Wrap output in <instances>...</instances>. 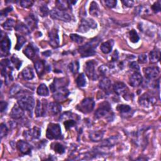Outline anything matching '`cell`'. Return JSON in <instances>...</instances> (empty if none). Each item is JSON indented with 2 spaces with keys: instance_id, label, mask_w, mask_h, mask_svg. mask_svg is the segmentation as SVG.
Masks as SVG:
<instances>
[{
  "instance_id": "32",
  "label": "cell",
  "mask_w": 161,
  "mask_h": 161,
  "mask_svg": "<svg viewBox=\"0 0 161 161\" xmlns=\"http://www.w3.org/2000/svg\"><path fill=\"white\" fill-rule=\"evenodd\" d=\"M118 141V139L116 137H112L109 138L108 139L105 140L102 143L101 145L103 147H110L112 146L113 145H115V143H116Z\"/></svg>"
},
{
  "instance_id": "19",
  "label": "cell",
  "mask_w": 161,
  "mask_h": 161,
  "mask_svg": "<svg viewBox=\"0 0 161 161\" xmlns=\"http://www.w3.org/2000/svg\"><path fill=\"white\" fill-rule=\"evenodd\" d=\"M10 116L12 118L15 119V120L20 119L24 116V110L19 105H15L13 107V108L10 113Z\"/></svg>"
},
{
  "instance_id": "4",
  "label": "cell",
  "mask_w": 161,
  "mask_h": 161,
  "mask_svg": "<svg viewBox=\"0 0 161 161\" xmlns=\"http://www.w3.org/2000/svg\"><path fill=\"white\" fill-rule=\"evenodd\" d=\"M95 103L93 98H87L84 99L76 107L79 111L87 114L93 111L94 108Z\"/></svg>"
},
{
  "instance_id": "42",
  "label": "cell",
  "mask_w": 161,
  "mask_h": 161,
  "mask_svg": "<svg viewBox=\"0 0 161 161\" xmlns=\"http://www.w3.org/2000/svg\"><path fill=\"white\" fill-rule=\"evenodd\" d=\"M64 125L66 130H69L70 128H72L76 125V121L73 119H69L64 122Z\"/></svg>"
},
{
  "instance_id": "41",
  "label": "cell",
  "mask_w": 161,
  "mask_h": 161,
  "mask_svg": "<svg viewBox=\"0 0 161 161\" xmlns=\"http://www.w3.org/2000/svg\"><path fill=\"white\" fill-rule=\"evenodd\" d=\"M21 89H22V88H21V86L20 85L15 84L14 86H13L12 87V88L10 89V94L12 96H15V95L16 96V95H17L18 94H19L22 91Z\"/></svg>"
},
{
  "instance_id": "31",
  "label": "cell",
  "mask_w": 161,
  "mask_h": 161,
  "mask_svg": "<svg viewBox=\"0 0 161 161\" xmlns=\"http://www.w3.org/2000/svg\"><path fill=\"white\" fill-rule=\"evenodd\" d=\"M76 83L77 86L79 88H83V87H84L86 86V80L85 76L83 73L80 74L78 76V78L76 79Z\"/></svg>"
},
{
  "instance_id": "16",
  "label": "cell",
  "mask_w": 161,
  "mask_h": 161,
  "mask_svg": "<svg viewBox=\"0 0 161 161\" xmlns=\"http://www.w3.org/2000/svg\"><path fill=\"white\" fill-rule=\"evenodd\" d=\"M49 44L54 48H57L59 46L58 30L56 29H53L49 32Z\"/></svg>"
},
{
  "instance_id": "18",
  "label": "cell",
  "mask_w": 161,
  "mask_h": 161,
  "mask_svg": "<svg viewBox=\"0 0 161 161\" xmlns=\"http://www.w3.org/2000/svg\"><path fill=\"white\" fill-rule=\"evenodd\" d=\"M99 88L105 92L106 94H109L111 92V82L108 78H103L99 83Z\"/></svg>"
},
{
  "instance_id": "17",
  "label": "cell",
  "mask_w": 161,
  "mask_h": 161,
  "mask_svg": "<svg viewBox=\"0 0 161 161\" xmlns=\"http://www.w3.org/2000/svg\"><path fill=\"white\" fill-rule=\"evenodd\" d=\"M17 147L21 153L24 155H29L31 153L32 146L26 141L19 140L17 143Z\"/></svg>"
},
{
  "instance_id": "26",
  "label": "cell",
  "mask_w": 161,
  "mask_h": 161,
  "mask_svg": "<svg viewBox=\"0 0 161 161\" xmlns=\"http://www.w3.org/2000/svg\"><path fill=\"white\" fill-rule=\"evenodd\" d=\"M22 77L25 80H32L34 78L35 74L33 69L30 67H27L25 68L22 72Z\"/></svg>"
},
{
  "instance_id": "8",
  "label": "cell",
  "mask_w": 161,
  "mask_h": 161,
  "mask_svg": "<svg viewBox=\"0 0 161 161\" xmlns=\"http://www.w3.org/2000/svg\"><path fill=\"white\" fill-rule=\"evenodd\" d=\"M111 111V108L110 104L107 102L105 101L100 104L99 108L95 112V117L96 118H100L106 116L110 111Z\"/></svg>"
},
{
  "instance_id": "38",
  "label": "cell",
  "mask_w": 161,
  "mask_h": 161,
  "mask_svg": "<svg viewBox=\"0 0 161 161\" xmlns=\"http://www.w3.org/2000/svg\"><path fill=\"white\" fill-rule=\"evenodd\" d=\"M15 30L24 34H29L30 33V30L29 29L28 27L24 24H20V25H17V27H15Z\"/></svg>"
},
{
  "instance_id": "36",
  "label": "cell",
  "mask_w": 161,
  "mask_h": 161,
  "mask_svg": "<svg viewBox=\"0 0 161 161\" xmlns=\"http://www.w3.org/2000/svg\"><path fill=\"white\" fill-rule=\"evenodd\" d=\"M26 42V39L24 37L22 36V35H17V45L15 47V49L17 51H19L22 49V47H23V46L25 44Z\"/></svg>"
},
{
  "instance_id": "47",
  "label": "cell",
  "mask_w": 161,
  "mask_h": 161,
  "mask_svg": "<svg viewBox=\"0 0 161 161\" xmlns=\"http://www.w3.org/2000/svg\"><path fill=\"white\" fill-rule=\"evenodd\" d=\"M40 13L42 17L47 16L49 13V10L47 5H43L40 7Z\"/></svg>"
},
{
  "instance_id": "30",
  "label": "cell",
  "mask_w": 161,
  "mask_h": 161,
  "mask_svg": "<svg viewBox=\"0 0 161 161\" xmlns=\"http://www.w3.org/2000/svg\"><path fill=\"white\" fill-rule=\"evenodd\" d=\"M37 94L42 96H47L49 94L48 88L45 84H41L37 88Z\"/></svg>"
},
{
  "instance_id": "43",
  "label": "cell",
  "mask_w": 161,
  "mask_h": 161,
  "mask_svg": "<svg viewBox=\"0 0 161 161\" xmlns=\"http://www.w3.org/2000/svg\"><path fill=\"white\" fill-rule=\"evenodd\" d=\"M8 132V129L6 125L4 123L1 124V126H0V134H1V138H3L4 137L7 136V133Z\"/></svg>"
},
{
  "instance_id": "40",
  "label": "cell",
  "mask_w": 161,
  "mask_h": 161,
  "mask_svg": "<svg viewBox=\"0 0 161 161\" xmlns=\"http://www.w3.org/2000/svg\"><path fill=\"white\" fill-rule=\"evenodd\" d=\"M15 25V22L13 19H8L3 25V27L6 30H11Z\"/></svg>"
},
{
  "instance_id": "20",
  "label": "cell",
  "mask_w": 161,
  "mask_h": 161,
  "mask_svg": "<svg viewBox=\"0 0 161 161\" xmlns=\"http://www.w3.org/2000/svg\"><path fill=\"white\" fill-rule=\"evenodd\" d=\"M130 84L133 87H137L140 86L143 81L142 75L138 72H135L130 77Z\"/></svg>"
},
{
  "instance_id": "2",
  "label": "cell",
  "mask_w": 161,
  "mask_h": 161,
  "mask_svg": "<svg viewBox=\"0 0 161 161\" xmlns=\"http://www.w3.org/2000/svg\"><path fill=\"white\" fill-rule=\"evenodd\" d=\"M46 136L50 140L62 138V136L60 125L57 123H50L47 129Z\"/></svg>"
},
{
  "instance_id": "22",
  "label": "cell",
  "mask_w": 161,
  "mask_h": 161,
  "mask_svg": "<svg viewBox=\"0 0 161 161\" xmlns=\"http://www.w3.org/2000/svg\"><path fill=\"white\" fill-rule=\"evenodd\" d=\"M37 52L38 49L36 48L35 46H34L32 44H30L29 46H27V47L25 49L24 51V53L25 54V56L28 58L31 59H32L36 56Z\"/></svg>"
},
{
  "instance_id": "28",
  "label": "cell",
  "mask_w": 161,
  "mask_h": 161,
  "mask_svg": "<svg viewBox=\"0 0 161 161\" xmlns=\"http://www.w3.org/2000/svg\"><path fill=\"white\" fill-rule=\"evenodd\" d=\"M160 57V52L158 49L152 50L150 53V61L151 63H155L159 61Z\"/></svg>"
},
{
  "instance_id": "29",
  "label": "cell",
  "mask_w": 161,
  "mask_h": 161,
  "mask_svg": "<svg viewBox=\"0 0 161 161\" xmlns=\"http://www.w3.org/2000/svg\"><path fill=\"white\" fill-rule=\"evenodd\" d=\"M25 21L27 24V25L30 27L32 30L37 28V20L33 15H30V16L26 19Z\"/></svg>"
},
{
  "instance_id": "9",
  "label": "cell",
  "mask_w": 161,
  "mask_h": 161,
  "mask_svg": "<svg viewBox=\"0 0 161 161\" xmlns=\"http://www.w3.org/2000/svg\"><path fill=\"white\" fill-rule=\"evenodd\" d=\"M84 70L86 74L90 79L95 81L98 79V76L95 71V62L93 60L86 63Z\"/></svg>"
},
{
  "instance_id": "51",
  "label": "cell",
  "mask_w": 161,
  "mask_h": 161,
  "mask_svg": "<svg viewBox=\"0 0 161 161\" xmlns=\"http://www.w3.org/2000/svg\"><path fill=\"white\" fill-rule=\"evenodd\" d=\"M130 68L131 69V70L135 71V72H138L139 70H140L139 66H138V64L136 62H132L130 65Z\"/></svg>"
},
{
  "instance_id": "11",
  "label": "cell",
  "mask_w": 161,
  "mask_h": 161,
  "mask_svg": "<svg viewBox=\"0 0 161 161\" xmlns=\"http://www.w3.org/2000/svg\"><path fill=\"white\" fill-rule=\"evenodd\" d=\"M145 78L148 80L155 79L160 73V69L158 67H148L143 69Z\"/></svg>"
},
{
  "instance_id": "35",
  "label": "cell",
  "mask_w": 161,
  "mask_h": 161,
  "mask_svg": "<svg viewBox=\"0 0 161 161\" xmlns=\"http://www.w3.org/2000/svg\"><path fill=\"white\" fill-rule=\"evenodd\" d=\"M52 148L55 151V152L59 154H62L65 152V147L59 143H55L52 145Z\"/></svg>"
},
{
  "instance_id": "12",
  "label": "cell",
  "mask_w": 161,
  "mask_h": 161,
  "mask_svg": "<svg viewBox=\"0 0 161 161\" xmlns=\"http://www.w3.org/2000/svg\"><path fill=\"white\" fill-rule=\"evenodd\" d=\"M24 135L27 140L39 139L41 135V130L39 127L35 126L29 130L25 131Z\"/></svg>"
},
{
  "instance_id": "21",
  "label": "cell",
  "mask_w": 161,
  "mask_h": 161,
  "mask_svg": "<svg viewBox=\"0 0 161 161\" xmlns=\"http://www.w3.org/2000/svg\"><path fill=\"white\" fill-rule=\"evenodd\" d=\"M11 47V41L7 35H5L3 39H2L1 41V51L2 54L5 55L9 53Z\"/></svg>"
},
{
  "instance_id": "56",
  "label": "cell",
  "mask_w": 161,
  "mask_h": 161,
  "mask_svg": "<svg viewBox=\"0 0 161 161\" xmlns=\"http://www.w3.org/2000/svg\"><path fill=\"white\" fill-rule=\"evenodd\" d=\"M43 54H44L45 56H46H46H51V52H50L49 51H47V52H43Z\"/></svg>"
},
{
  "instance_id": "25",
  "label": "cell",
  "mask_w": 161,
  "mask_h": 161,
  "mask_svg": "<svg viewBox=\"0 0 161 161\" xmlns=\"http://www.w3.org/2000/svg\"><path fill=\"white\" fill-rule=\"evenodd\" d=\"M114 45V41L113 40H109L101 45V51L105 54L111 52Z\"/></svg>"
},
{
  "instance_id": "48",
  "label": "cell",
  "mask_w": 161,
  "mask_h": 161,
  "mask_svg": "<svg viewBox=\"0 0 161 161\" xmlns=\"http://www.w3.org/2000/svg\"><path fill=\"white\" fill-rule=\"evenodd\" d=\"M12 62L13 63V64L15 65V66L16 67V68L17 69H19L22 66V61L19 59H18L17 57H16L15 56L12 57Z\"/></svg>"
},
{
  "instance_id": "37",
  "label": "cell",
  "mask_w": 161,
  "mask_h": 161,
  "mask_svg": "<svg viewBox=\"0 0 161 161\" xmlns=\"http://www.w3.org/2000/svg\"><path fill=\"white\" fill-rule=\"evenodd\" d=\"M116 109L121 114H127L131 111V108L128 105H118Z\"/></svg>"
},
{
  "instance_id": "15",
  "label": "cell",
  "mask_w": 161,
  "mask_h": 161,
  "mask_svg": "<svg viewBox=\"0 0 161 161\" xmlns=\"http://www.w3.org/2000/svg\"><path fill=\"white\" fill-rule=\"evenodd\" d=\"M35 68L37 73L40 77L42 76L46 72V71H50V67L49 66H47L46 62L42 60L37 61L35 62Z\"/></svg>"
},
{
  "instance_id": "53",
  "label": "cell",
  "mask_w": 161,
  "mask_h": 161,
  "mask_svg": "<svg viewBox=\"0 0 161 161\" xmlns=\"http://www.w3.org/2000/svg\"><path fill=\"white\" fill-rule=\"evenodd\" d=\"M12 10H13V8H12L11 7H7V8H6L5 9L2 10L1 15H2V16H4V17H7V15H8L10 12L12 11Z\"/></svg>"
},
{
  "instance_id": "33",
  "label": "cell",
  "mask_w": 161,
  "mask_h": 161,
  "mask_svg": "<svg viewBox=\"0 0 161 161\" xmlns=\"http://www.w3.org/2000/svg\"><path fill=\"white\" fill-rule=\"evenodd\" d=\"M89 13L93 16H98L99 15V9L98 8V4L96 2H93L91 3L90 8H89Z\"/></svg>"
},
{
  "instance_id": "44",
  "label": "cell",
  "mask_w": 161,
  "mask_h": 161,
  "mask_svg": "<svg viewBox=\"0 0 161 161\" xmlns=\"http://www.w3.org/2000/svg\"><path fill=\"white\" fill-rule=\"evenodd\" d=\"M98 70H99L100 74H101L103 76H106V75H107L110 72V71L111 70V69L108 66H107L102 65L101 66H100L99 67Z\"/></svg>"
},
{
  "instance_id": "49",
  "label": "cell",
  "mask_w": 161,
  "mask_h": 161,
  "mask_svg": "<svg viewBox=\"0 0 161 161\" xmlns=\"http://www.w3.org/2000/svg\"><path fill=\"white\" fill-rule=\"evenodd\" d=\"M152 9L155 13H158L160 11V2L158 1L152 6Z\"/></svg>"
},
{
  "instance_id": "46",
  "label": "cell",
  "mask_w": 161,
  "mask_h": 161,
  "mask_svg": "<svg viewBox=\"0 0 161 161\" xmlns=\"http://www.w3.org/2000/svg\"><path fill=\"white\" fill-rule=\"evenodd\" d=\"M70 38L73 42L78 44H81L83 42V38L76 34H71L70 35Z\"/></svg>"
},
{
  "instance_id": "5",
  "label": "cell",
  "mask_w": 161,
  "mask_h": 161,
  "mask_svg": "<svg viewBox=\"0 0 161 161\" xmlns=\"http://www.w3.org/2000/svg\"><path fill=\"white\" fill-rule=\"evenodd\" d=\"M50 16L53 19L63 21L65 22H69L71 20L70 15L66 11L61 10L58 8H54L50 12Z\"/></svg>"
},
{
  "instance_id": "7",
  "label": "cell",
  "mask_w": 161,
  "mask_h": 161,
  "mask_svg": "<svg viewBox=\"0 0 161 161\" xmlns=\"http://www.w3.org/2000/svg\"><path fill=\"white\" fill-rule=\"evenodd\" d=\"M156 102L155 98L149 93H145L142 94L138 99L140 105L143 107H149L152 106Z\"/></svg>"
},
{
  "instance_id": "3",
  "label": "cell",
  "mask_w": 161,
  "mask_h": 161,
  "mask_svg": "<svg viewBox=\"0 0 161 161\" xmlns=\"http://www.w3.org/2000/svg\"><path fill=\"white\" fill-rule=\"evenodd\" d=\"M19 105L25 111H32L35 106V99L32 96H22L18 101Z\"/></svg>"
},
{
  "instance_id": "14",
  "label": "cell",
  "mask_w": 161,
  "mask_h": 161,
  "mask_svg": "<svg viewBox=\"0 0 161 161\" xmlns=\"http://www.w3.org/2000/svg\"><path fill=\"white\" fill-rule=\"evenodd\" d=\"M69 92L66 88H62L54 92L53 97L57 101H64L67 99Z\"/></svg>"
},
{
  "instance_id": "34",
  "label": "cell",
  "mask_w": 161,
  "mask_h": 161,
  "mask_svg": "<svg viewBox=\"0 0 161 161\" xmlns=\"http://www.w3.org/2000/svg\"><path fill=\"white\" fill-rule=\"evenodd\" d=\"M69 68L70 71L74 74H76L78 72L79 69V64L78 61H72L69 66Z\"/></svg>"
},
{
  "instance_id": "10",
  "label": "cell",
  "mask_w": 161,
  "mask_h": 161,
  "mask_svg": "<svg viewBox=\"0 0 161 161\" xmlns=\"http://www.w3.org/2000/svg\"><path fill=\"white\" fill-rule=\"evenodd\" d=\"M48 105H47V100L43 99L42 101L37 100V105L35 107V113L37 117L44 116L46 114Z\"/></svg>"
},
{
  "instance_id": "27",
  "label": "cell",
  "mask_w": 161,
  "mask_h": 161,
  "mask_svg": "<svg viewBox=\"0 0 161 161\" xmlns=\"http://www.w3.org/2000/svg\"><path fill=\"white\" fill-rule=\"evenodd\" d=\"M104 135V131L98 130V131H94L90 133L89 134V138L93 142H99L102 140Z\"/></svg>"
},
{
  "instance_id": "24",
  "label": "cell",
  "mask_w": 161,
  "mask_h": 161,
  "mask_svg": "<svg viewBox=\"0 0 161 161\" xmlns=\"http://www.w3.org/2000/svg\"><path fill=\"white\" fill-rule=\"evenodd\" d=\"M61 106L56 102H52L51 103H49V105H48L47 107V110L49 111V113L51 115H57L58 113H59L61 111Z\"/></svg>"
},
{
  "instance_id": "39",
  "label": "cell",
  "mask_w": 161,
  "mask_h": 161,
  "mask_svg": "<svg viewBox=\"0 0 161 161\" xmlns=\"http://www.w3.org/2000/svg\"><path fill=\"white\" fill-rule=\"evenodd\" d=\"M129 37L130 40L132 43H137L139 40V36L135 30H131L129 32Z\"/></svg>"
},
{
  "instance_id": "13",
  "label": "cell",
  "mask_w": 161,
  "mask_h": 161,
  "mask_svg": "<svg viewBox=\"0 0 161 161\" xmlns=\"http://www.w3.org/2000/svg\"><path fill=\"white\" fill-rule=\"evenodd\" d=\"M68 84V81L66 78H56L54 82L51 84L50 88L52 92H55L59 89L66 88Z\"/></svg>"
},
{
  "instance_id": "45",
  "label": "cell",
  "mask_w": 161,
  "mask_h": 161,
  "mask_svg": "<svg viewBox=\"0 0 161 161\" xmlns=\"http://www.w3.org/2000/svg\"><path fill=\"white\" fill-rule=\"evenodd\" d=\"M21 7L23 8H29L32 7L34 4V2L32 1V0H23V1H20V2Z\"/></svg>"
},
{
  "instance_id": "1",
  "label": "cell",
  "mask_w": 161,
  "mask_h": 161,
  "mask_svg": "<svg viewBox=\"0 0 161 161\" xmlns=\"http://www.w3.org/2000/svg\"><path fill=\"white\" fill-rule=\"evenodd\" d=\"M99 42L100 39L98 37H96L91 39L84 46H81L78 49L81 56L83 57H87L95 55V49L99 45Z\"/></svg>"
},
{
  "instance_id": "50",
  "label": "cell",
  "mask_w": 161,
  "mask_h": 161,
  "mask_svg": "<svg viewBox=\"0 0 161 161\" xmlns=\"http://www.w3.org/2000/svg\"><path fill=\"white\" fill-rule=\"evenodd\" d=\"M105 3L106 7L110 8H113L116 7L117 2L116 1H115V0H106V1L105 2Z\"/></svg>"
},
{
  "instance_id": "54",
  "label": "cell",
  "mask_w": 161,
  "mask_h": 161,
  "mask_svg": "<svg viewBox=\"0 0 161 161\" xmlns=\"http://www.w3.org/2000/svg\"><path fill=\"white\" fill-rule=\"evenodd\" d=\"M7 107H8V103L6 101H2L1 103H0V111H1L2 113L5 111Z\"/></svg>"
},
{
  "instance_id": "23",
  "label": "cell",
  "mask_w": 161,
  "mask_h": 161,
  "mask_svg": "<svg viewBox=\"0 0 161 161\" xmlns=\"http://www.w3.org/2000/svg\"><path fill=\"white\" fill-rule=\"evenodd\" d=\"M126 86L122 82H116L113 85V90L118 95H123L126 93Z\"/></svg>"
},
{
  "instance_id": "52",
  "label": "cell",
  "mask_w": 161,
  "mask_h": 161,
  "mask_svg": "<svg viewBox=\"0 0 161 161\" xmlns=\"http://www.w3.org/2000/svg\"><path fill=\"white\" fill-rule=\"evenodd\" d=\"M138 62L140 64H145L147 62V57L145 54H141L138 56Z\"/></svg>"
},
{
  "instance_id": "55",
  "label": "cell",
  "mask_w": 161,
  "mask_h": 161,
  "mask_svg": "<svg viewBox=\"0 0 161 161\" xmlns=\"http://www.w3.org/2000/svg\"><path fill=\"white\" fill-rule=\"evenodd\" d=\"M123 3L128 7H131L133 5V2L132 1H123Z\"/></svg>"
},
{
  "instance_id": "6",
  "label": "cell",
  "mask_w": 161,
  "mask_h": 161,
  "mask_svg": "<svg viewBox=\"0 0 161 161\" xmlns=\"http://www.w3.org/2000/svg\"><path fill=\"white\" fill-rule=\"evenodd\" d=\"M97 24L93 19H83L81 20L78 31L81 33H85L89 31L90 29H94Z\"/></svg>"
}]
</instances>
